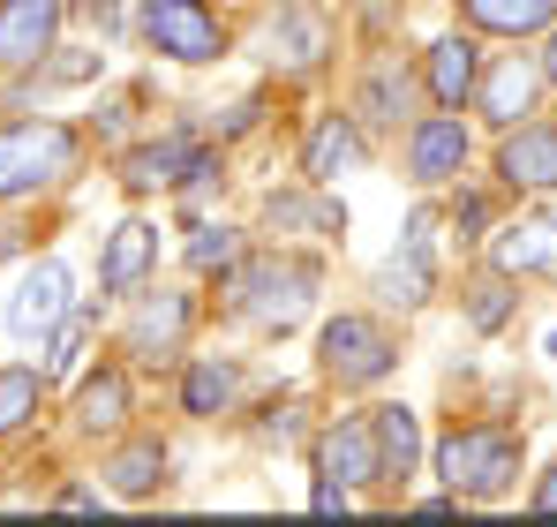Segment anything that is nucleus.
<instances>
[{
  "label": "nucleus",
  "mask_w": 557,
  "mask_h": 527,
  "mask_svg": "<svg viewBox=\"0 0 557 527\" xmlns=\"http://www.w3.org/2000/svg\"><path fill=\"white\" fill-rule=\"evenodd\" d=\"M76 128H61V121H8L0 128V204L8 196H38L46 181L76 174Z\"/></svg>",
  "instance_id": "1"
},
{
  "label": "nucleus",
  "mask_w": 557,
  "mask_h": 527,
  "mask_svg": "<svg viewBox=\"0 0 557 527\" xmlns=\"http://www.w3.org/2000/svg\"><path fill=\"white\" fill-rule=\"evenodd\" d=\"M437 475L453 498H505L520 482V438L512 430H453L437 444Z\"/></svg>",
  "instance_id": "2"
},
{
  "label": "nucleus",
  "mask_w": 557,
  "mask_h": 527,
  "mask_svg": "<svg viewBox=\"0 0 557 527\" xmlns=\"http://www.w3.org/2000/svg\"><path fill=\"white\" fill-rule=\"evenodd\" d=\"M136 30L166 53V61H219L226 53V23L203 8V0H144L136 8Z\"/></svg>",
  "instance_id": "3"
},
{
  "label": "nucleus",
  "mask_w": 557,
  "mask_h": 527,
  "mask_svg": "<svg viewBox=\"0 0 557 527\" xmlns=\"http://www.w3.org/2000/svg\"><path fill=\"white\" fill-rule=\"evenodd\" d=\"M317 347H324V377H332V384H376V377H392V361H399V340H392L376 317H332Z\"/></svg>",
  "instance_id": "4"
},
{
  "label": "nucleus",
  "mask_w": 557,
  "mask_h": 527,
  "mask_svg": "<svg viewBox=\"0 0 557 527\" xmlns=\"http://www.w3.org/2000/svg\"><path fill=\"white\" fill-rule=\"evenodd\" d=\"M234 294H242V317H257V324H294L301 309H309V294H317V264H249L242 279H234Z\"/></svg>",
  "instance_id": "5"
},
{
  "label": "nucleus",
  "mask_w": 557,
  "mask_h": 527,
  "mask_svg": "<svg viewBox=\"0 0 557 527\" xmlns=\"http://www.w3.org/2000/svg\"><path fill=\"white\" fill-rule=\"evenodd\" d=\"M69 0H0V69H38L61 38Z\"/></svg>",
  "instance_id": "6"
},
{
  "label": "nucleus",
  "mask_w": 557,
  "mask_h": 527,
  "mask_svg": "<svg viewBox=\"0 0 557 527\" xmlns=\"http://www.w3.org/2000/svg\"><path fill=\"white\" fill-rule=\"evenodd\" d=\"M69 317V264H30L23 271V286H15V302H8V332L15 340H46L53 324Z\"/></svg>",
  "instance_id": "7"
},
{
  "label": "nucleus",
  "mask_w": 557,
  "mask_h": 527,
  "mask_svg": "<svg viewBox=\"0 0 557 527\" xmlns=\"http://www.w3.org/2000/svg\"><path fill=\"white\" fill-rule=\"evenodd\" d=\"M317 475L324 482H384V467H376V430L370 415H347V422H332L324 438H317Z\"/></svg>",
  "instance_id": "8"
},
{
  "label": "nucleus",
  "mask_w": 557,
  "mask_h": 527,
  "mask_svg": "<svg viewBox=\"0 0 557 527\" xmlns=\"http://www.w3.org/2000/svg\"><path fill=\"white\" fill-rule=\"evenodd\" d=\"M264 46H272V69H317L324 53H332V30H324V15L309 8V0H286L272 15V30H264Z\"/></svg>",
  "instance_id": "9"
},
{
  "label": "nucleus",
  "mask_w": 557,
  "mask_h": 527,
  "mask_svg": "<svg viewBox=\"0 0 557 527\" xmlns=\"http://www.w3.org/2000/svg\"><path fill=\"white\" fill-rule=\"evenodd\" d=\"M467 167V128L453 113H437V121H414L407 128V174L422 181V188H437V181H453Z\"/></svg>",
  "instance_id": "10"
},
{
  "label": "nucleus",
  "mask_w": 557,
  "mask_h": 527,
  "mask_svg": "<svg viewBox=\"0 0 557 527\" xmlns=\"http://www.w3.org/2000/svg\"><path fill=\"white\" fill-rule=\"evenodd\" d=\"M430 234H437V219L422 211V219L407 226V249L376 271V294H384V302H399V309H422V302H430Z\"/></svg>",
  "instance_id": "11"
},
{
  "label": "nucleus",
  "mask_w": 557,
  "mask_h": 527,
  "mask_svg": "<svg viewBox=\"0 0 557 527\" xmlns=\"http://www.w3.org/2000/svg\"><path fill=\"white\" fill-rule=\"evenodd\" d=\"M362 167V128L347 121V113H324L317 128H309V151H301V174L317 181V188H332L339 174H355Z\"/></svg>",
  "instance_id": "12"
},
{
  "label": "nucleus",
  "mask_w": 557,
  "mask_h": 527,
  "mask_svg": "<svg viewBox=\"0 0 557 527\" xmlns=\"http://www.w3.org/2000/svg\"><path fill=\"white\" fill-rule=\"evenodd\" d=\"M188 317H196V309H188V294H166V286H159V294H144V309L128 317V354H144V361L174 354V347H182V332H188Z\"/></svg>",
  "instance_id": "13"
},
{
  "label": "nucleus",
  "mask_w": 557,
  "mask_h": 527,
  "mask_svg": "<svg viewBox=\"0 0 557 527\" xmlns=\"http://www.w3.org/2000/svg\"><path fill=\"white\" fill-rule=\"evenodd\" d=\"M535 84H543V69H535V61H520V53H505V61L474 84V98H482V113H490L497 128H520V113L535 106Z\"/></svg>",
  "instance_id": "14"
},
{
  "label": "nucleus",
  "mask_w": 557,
  "mask_h": 527,
  "mask_svg": "<svg viewBox=\"0 0 557 527\" xmlns=\"http://www.w3.org/2000/svg\"><path fill=\"white\" fill-rule=\"evenodd\" d=\"M497 174L512 188H557V128H512L505 151H497Z\"/></svg>",
  "instance_id": "15"
},
{
  "label": "nucleus",
  "mask_w": 557,
  "mask_h": 527,
  "mask_svg": "<svg viewBox=\"0 0 557 527\" xmlns=\"http://www.w3.org/2000/svg\"><path fill=\"white\" fill-rule=\"evenodd\" d=\"M159 257V234L144 226V219H121L113 226V242H106V264H98V279H106V294H136L144 286V271Z\"/></svg>",
  "instance_id": "16"
},
{
  "label": "nucleus",
  "mask_w": 557,
  "mask_h": 527,
  "mask_svg": "<svg viewBox=\"0 0 557 527\" xmlns=\"http://www.w3.org/2000/svg\"><path fill=\"white\" fill-rule=\"evenodd\" d=\"M422 76H430V98H437L445 113H460L467 98H474V84H482V53H474L467 38H437Z\"/></svg>",
  "instance_id": "17"
},
{
  "label": "nucleus",
  "mask_w": 557,
  "mask_h": 527,
  "mask_svg": "<svg viewBox=\"0 0 557 527\" xmlns=\"http://www.w3.org/2000/svg\"><path fill=\"white\" fill-rule=\"evenodd\" d=\"M497 271H557V211H528L497 234Z\"/></svg>",
  "instance_id": "18"
},
{
  "label": "nucleus",
  "mask_w": 557,
  "mask_h": 527,
  "mask_svg": "<svg viewBox=\"0 0 557 527\" xmlns=\"http://www.w3.org/2000/svg\"><path fill=\"white\" fill-rule=\"evenodd\" d=\"M370 430H376V467H384V482H407L414 459H422V422H414V407H376Z\"/></svg>",
  "instance_id": "19"
},
{
  "label": "nucleus",
  "mask_w": 557,
  "mask_h": 527,
  "mask_svg": "<svg viewBox=\"0 0 557 527\" xmlns=\"http://www.w3.org/2000/svg\"><path fill=\"white\" fill-rule=\"evenodd\" d=\"M166 482V444L159 438H136V444H121L113 459H106V490L113 498H151Z\"/></svg>",
  "instance_id": "20"
},
{
  "label": "nucleus",
  "mask_w": 557,
  "mask_h": 527,
  "mask_svg": "<svg viewBox=\"0 0 557 527\" xmlns=\"http://www.w3.org/2000/svg\"><path fill=\"white\" fill-rule=\"evenodd\" d=\"M182 174H211V159L188 151V136H166V144H144L121 181H128V188H166V181H182Z\"/></svg>",
  "instance_id": "21"
},
{
  "label": "nucleus",
  "mask_w": 557,
  "mask_h": 527,
  "mask_svg": "<svg viewBox=\"0 0 557 527\" xmlns=\"http://www.w3.org/2000/svg\"><path fill=\"white\" fill-rule=\"evenodd\" d=\"M355 106H362V121H376V128H399V113H407V69L392 53H376L370 69H362Z\"/></svg>",
  "instance_id": "22"
},
{
  "label": "nucleus",
  "mask_w": 557,
  "mask_h": 527,
  "mask_svg": "<svg viewBox=\"0 0 557 527\" xmlns=\"http://www.w3.org/2000/svg\"><path fill=\"white\" fill-rule=\"evenodd\" d=\"M128 422V377L121 369H98V377H84L76 384V430H121Z\"/></svg>",
  "instance_id": "23"
},
{
  "label": "nucleus",
  "mask_w": 557,
  "mask_h": 527,
  "mask_svg": "<svg viewBox=\"0 0 557 527\" xmlns=\"http://www.w3.org/2000/svg\"><path fill=\"white\" fill-rule=\"evenodd\" d=\"M460 8L474 30H505V38H528V30L557 23V0H460Z\"/></svg>",
  "instance_id": "24"
},
{
  "label": "nucleus",
  "mask_w": 557,
  "mask_h": 527,
  "mask_svg": "<svg viewBox=\"0 0 557 527\" xmlns=\"http://www.w3.org/2000/svg\"><path fill=\"white\" fill-rule=\"evenodd\" d=\"M46 400V377L38 369H0V438H15Z\"/></svg>",
  "instance_id": "25"
},
{
  "label": "nucleus",
  "mask_w": 557,
  "mask_h": 527,
  "mask_svg": "<svg viewBox=\"0 0 557 527\" xmlns=\"http://www.w3.org/2000/svg\"><path fill=\"white\" fill-rule=\"evenodd\" d=\"M234 361H196L188 369V384H182V400H188V415H226V400H234Z\"/></svg>",
  "instance_id": "26"
},
{
  "label": "nucleus",
  "mask_w": 557,
  "mask_h": 527,
  "mask_svg": "<svg viewBox=\"0 0 557 527\" xmlns=\"http://www.w3.org/2000/svg\"><path fill=\"white\" fill-rule=\"evenodd\" d=\"M467 317H474L482 332H497V324L512 317V271H490V279L474 286V302H467Z\"/></svg>",
  "instance_id": "27"
},
{
  "label": "nucleus",
  "mask_w": 557,
  "mask_h": 527,
  "mask_svg": "<svg viewBox=\"0 0 557 527\" xmlns=\"http://www.w3.org/2000/svg\"><path fill=\"white\" fill-rule=\"evenodd\" d=\"M234 257H242V242L226 226H196V242H188V264L196 271H234Z\"/></svg>",
  "instance_id": "28"
},
{
  "label": "nucleus",
  "mask_w": 557,
  "mask_h": 527,
  "mask_svg": "<svg viewBox=\"0 0 557 527\" xmlns=\"http://www.w3.org/2000/svg\"><path fill=\"white\" fill-rule=\"evenodd\" d=\"M84 340H91V324H84V317H61V324H53V354H46V369H76V361H84Z\"/></svg>",
  "instance_id": "29"
},
{
  "label": "nucleus",
  "mask_w": 557,
  "mask_h": 527,
  "mask_svg": "<svg viewBox=\"0 0 557 527\" xmlns=\"http://www.w3.org/2000/svg\"><path fill=\"white\" fill-rule=\"evenodd\" d=\"M98 69V53H76V61H53V84H84Z\"/></svg>",
  "instance_id": "30"
},
{
  "label": "nucleus",
  "mask_w": 557,
  "mask_h": 527,
  "mask_svg": "<svg viewBox=\"0 0 557 527\" xmlns=\"http://www.w3.org/2000/svg\"><path fill=\"white\" fill-rule=\"evenodd\" d=\"M535 513H557V467H543V482H535Z\"/></svg>",
  "instance_id": "31"
},
{
  "label": "nucleus",
  "mask_w": 557,
  "mask_h": 527,
  "mask_svg": "<svg viewBox=\"0 0 557 527\" xmlns=\"http://www.w3.org/2000/svg\"><path fill=\"white\" fill-rule=\"evenodd\" d=\"M543 76H550V84H557V38H550V53H543Z\"/></svg>",
  "instance_id": "32"
},
{
  "label": "nucleus",
  "mask_w": 557,
  "mask_h": 527,
  "mask_svg": "<svg viewBox=\"0 0 557 527\" xmlns=\"http://www.w3.org/2000/svg\"><path fill=\"white\" fill-rule=\"evenodd\" d=\"M543 354H550V361H557V332H550V340H543Z\"/></svg>",
  "instance_id": "33"
}]
</instances>
